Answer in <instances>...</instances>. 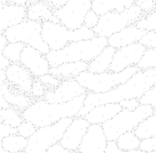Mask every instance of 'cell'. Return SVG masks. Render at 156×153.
I'll return each mask as SVG.
<instances>
[{
    "instance_id": "cell-1",
    "label": "cell",
    "mask_w": 156,
    "mask_h": 153,
    "mask_svg": "<svg viewBox=\"0 0 156 153\" xmlns=\"http://www.w3.org/2000/svg\"><path fill=\"white\" fill-rule=\"evenodd\" d=\"M156 85V69H140L126 82L105 93H87L77 117H85L94 107L106 103H119L123 99H139Z\"/></svg>"
},
{
    "instance_id": "cell-2",
    "label": "cell",
    "mask_w": 156,
    "mask_h": 153,
    "mask_svg": "<svg viewBox=\"0 0 156 153\" xmlns=\"http://www.w3.org/2000/svg\"><path fill=\"white\" fill-rule=\"evenodd\" d=\"M87 94H83L64 103H50L45 99L34 102L22 112L25 120L37 128L49 126L64 117L74 118L84 105Z\"/></svg>"
},
{
    "instance_id": "cell-3",
    "label": "cell",
    "mask_w": 156,
    "mask_h": 153,
    "mask_svg": "<svg viewBox=\"0 0 156 153\" xmlns=\"http://www.w3.org/2000/svg\"><path fill=\"white\" fill-rule=\"evenodd\" d=\"M108 45L107 37L96 35L91 39L69 43L58 50H50L46 57L51 67L79 61L89 63L99 55Z\"/></svg>"
},
{
    "instance_id": "cell-4",
    "label": "cell",
    "mask_w": 156,
    "mask_h": 153,
    "mask_svg": "<svg viewBox=\"0 0 156 153\" xmlns=\"http://www.w3.org/2000/svg\"><path fill=\"white\" fill-rule=\"evenodd\" d=\"M140 70L137 65L128 66L119 73L106 71L102 73H94L86 70L75 79L87 91V93H105L119 84L126 82Z\"/></svg>"
},
{
    "instance_id": "cell-5",
    "label": "cell",
    "mask_w": 156,
    "mask_h": 153,
    "mask_svg": "<svg viewBox=\"0 0 156 153\" xmlns=\"http://www.w3.org/2000/svg\"><path fill=\"white\" fill-rule=\"evenodd\" d=\"M154 110L149 105H140L133 111L122 109L115 117L102 124L108 141H117L123 133L134 131L140 123L154 114Z\"/></svg>"
},
{
    "instance_id": "cell-6",
    "label": "cell",
    "mask_w": 156,
    "mask_h": 153,
    "mask_svg": "<svg viewBox=\"0 0 156 153\" xmlns=\"http://www.w3.org/2000/svg\"><path fill=\"white\" fill-rule=\"evenodd\" d=\"M95 36L94 30L85 26L73 30L61 23L50 21H44L42 23V37L50 50H58L71 42L91 39Z\"/></svg>"
},
{
    "instance_id": "cell-7",
    "label": "cell",
    "mask_w": 156,
    "mask_h": 153,
    "mask_svg": "<svg viewBox=\"0 0 156 153\" xmlns=\"http://www.w3.org/2000/svg\"><path fill=\"white\" fill-rule=\"evenodd\" d=\"M42 23L40 20H25L19 24L8 28L2 34L7 37L8 42H23L46 55L50 48L42 37Z\"/></svg>"
},
{
    "instance_id": "cell-8",
    "label": "cell",
    "mask_w": 156,
    "mask_h": 153,
    "mask_svg": "<svg viewBox=\"0 0 156 153\" xmlns=\"http://www.w3.org/2000/svg\"><path fill=\"white\" fill-rule=\"evenodd\" d=\"M144 15V13L141 8L134 4L122 12L110 11L99 16V23L93 30L96 35L108 38L121 29L135 24Z\"/></svg>"
},
{
    "instance_id": "cell-9",
    "label": "cell",
    "mask_w": 156,
    "mask_h": 153,
    "mask_svg": "<svg viewBox=\"0 0 156 153\" xmlns=\"http://www.w3.org/2000/svg\"><path fill=\"white\" fill-rule=\"evenodd\" d=\"M73 118L64 117L55 123L37 128V131L29 138L26 153H45L56 143L60 142Z\"/></svg>"
},
{
    "instance_id": "cell-10",
    "label": "cell",
    "mask_w": 156,
    "mask_h": 153,
    "mask_svg": "<svg viewBox=\"0 0 156 153\" xmlns=\"http://www.w3.org/2000/svg\"><path fill=\"white\" fill-rule=\"evenodd\" d=\"M92 0H68L62 7L55 8L54 14L61 24L69 29H78L84 26L85 15L91 9Z\"/></svg>"
},
{
    "instance_id": "cell-11",
    "label": "cell",
    "mask_w": 156,
    "mask_h": 153,
    "mask_svg": "<svg viewBox=\"0 0 156 153\" xmlns=\"http://www.w3.org/2000/svg\"><path fill=\"white\" fill-rule=\"evenodd\" d=\"M146 49V46L139 42L117 49L113 57L109 71L119 73L128 66L137 65Z\"/></svg>"
},
{
    "instance_id": "cell-12",
    "label": "cell",
    "mask_w": 156,
    "mask_h": 153,
    "mask_svg": "<svg viewBox=\"0 0 156 153\" xmlns=\"http://www.w3.org/2000/svg\"><path fill=\"white\" fill-rule=\"evenodd\" d=\"M87 94V90L81 85L76 79H68L61 81L55 89L46 91L44 99L50 103H64Z\"/></svg>"
},
{
    "instance_id": "cell-13",
    "label": "cell",
    "mask_w": 156,
    "mask_h": 153,
    "mask_svg": "<svg viewBox=\"0 0 156 153\" xmlns=\"http://www.w3.org/2000/svg\"><path fill=\"white\" fill-rule=\"evenodd\" d=\"M20 63L29 69L33 77L37 79L49 73L51 68L46 55L38 49L28 45L25 46L21 53Z\"/></svg>"
},
{
    "instance_id": "cell-14",
    "label": "cell",
    "mask_w": 156,
    "mask_h": 153,
    "mask_svg": "<svg viewBox=\"0 0 156 153\" xmlns=\"http://www.w3.org/2000/svg\"><path fill=\"white\" fill-rule=\"evenodd\" d=\"M90 123L84 117H76L66 129L60 144L70 152H78Z\"/></svg>"
},
{
    "instance_id": "cell-15",
    "label": "cell",
    "mask_w": 156,
    "mask_h": 153,
    "mask_svg": "<svg viewBox=\"0 0 156 153\" xmlns=\"http://www.w3.org/2000/svg\"><path fill=\"white\" fill-rule=\"evenodd\" d=\"M107 143L108 139L102 125L90 124L78 152L82 153H104Z\"/></svg>"
},
{
    "instance_id": "cell-16",
    "label": "cell",
    "mask_w": 156,
    "mask_h": 153,
    "mask_svg": "<svg viewBox=\"0 0 156 153\" xmlns=\"http://www.w3.org/2000/svg\"><path fill=\"white\" fill-rule=\"evenodd\" d=\"M27 17V8L16 4H1V34L8 28L23 22Z\"/></svg>"
},
{
    "instance_id": "cell-17",
    "label": "cell",
    "mask_w": 156,
    "mask_h": 153,
    "mask_svg": "<svg viewBox=\"0 0 156 153\" xmlns=\"http://www.w3.org/2000/svg\"><path fill=\"white\" fill-rule=\"evenodd\" d=\"M6 70L7 81L17 86L25 93L30 92L32 87L34 79L32 75L22 64L14 63Z\"/></svg>"
},
{
    "instance_id": "cell-18",
    "label": "cell",
    "mask_w": 156,
    "mask_h": 153,
    "mask_svg": "<svg viewBox=\"0 0 156 153\" xmlns=\"http://www.w3.org/2000/svg\"><path fill=\"white\" fill-rule=\"evenodd\" d=\"M146 31L145 30L138 29L135 24L131 25L109 37L108 38V43L109 46H113L116 49H119L134 43L139 42Z\"/></svg>"
},
{
    "instance_id": "cell-19",
    "label": "cell",
    "mask_w": 156,
    "mask_h": 153,
    "mask_svg": "<svg viewBox=\"0 0 156 153\" xmlns=\"http://www.w3.org/2000/svg\"><path fill=\"white\" fill-rule=\"evenodd\" d=\"M122 110L119 103H106L94 107L84 117L90 124L102 125L115 117Z\"/></svg>"
},
{
    "instance_id": "cell-20",
    "label": "cell",
    "mask_w": 156,
    "mask_h": 153,
    "mask_svg": "<svg viewBox=\"0 0 156 153\" xmlns=\"http://www.w3.org/2000/svg\"><path fill=\"white\" fill-rule=\"evenodd\" d=\"M88 62L83 61L67 62L56 67H51L49 73L60 79H75L80 73L87 70Z\"/></svg>"
},
{
    "instance_id": "cell-21",
    "label": "cell",
    "mask_w": 156,
    "mask_h": 153,
    "mask_svg": "<svg viewBox=\"0 0 156 153\" xmlns=\"http://www.w3.org/2000/svg\"><path fill=\"white\" fill-rule=\"evenodd\" d=\"M135 4V0H92L91 9L99 16L110 11L122 12Z\"/></svg>"
},
{
    "instance_id": "cell-22",
    "label": "cell",
    "mask_w": 156,
    "mask_h": 153,
    "mask_svg": "<svg viewBox=\"0 0 156 153\" xmlns=\"http://www.w3.org/2000/svg\"><path fill=\"white\" fill-rule=\"evenodd\" d=\"M116 50L115 48L108 45L99 55L88 63L87 70L94 73H102L108 71Z\"/></svg>"
},
{
    "instance_id": "cell-23",
    "label": "cell",
    "mask_w": 156,
    "mask_h": 153,
    "mask_svg": "<svg viewBox=\"0 0 156 153\" xmlns=\"http://www.w3.org/2000/svg\"><path fill=\"white\" fill-rule=\"evenodd\" d=\"M54 15L49 6L42 2L30 5L27 8V19L33 20L49 21Z\"/></svg>"
},
{
    "instance_id": "cell-24",
    "label": "cell",
    "mask_w": 156,
    "mask_h": 153,
    "mask_svg": "<svg viewBox=\"0 0 156 153\" xmlns=\"http://www.w3.org/2000/svg\"><path fill=\"white\" fill-rule=\"evenodd\" d=\"M29 139L19 134H11L1 140V146L8 153L24 152L27 147Z\"/></svg>"
},
{
    "instance_id": "cell-25",
    "label": "cell",
    "mask_w": 156,
    "mask_h": 153,
    "mask_svg": "<svg viewBox=\"0 0 156 153\" xmlns=\"http://www.w3.org/2000/svg\"><path fill=\"white\" fill-rule=\"evenodd\" d=\"M134 132L140 140L156 137V116L152 114L143 120L134 129Z\"/></svg>"
},
{
    "instance_id": "cell-26",
    "label": "cell",
    "mask_w": 156,
    "mask_h": 153,
    "mask_svg": "<svg viewBox=\"0 0 156 153\" xmlns=\"http://www.w3.org/2000/svg\"><path fill=\"white\" fill-rule=\"evenodd\" d=\"M1 95H3L8 102L15 107L26 109L31 105V100L26 96L12 94L10 91L9 86L7 82L1 84Z\"/></svg>"
},
{
    "instance_id": "cell-27",
    "label": "cell",
    "mask_w": 156,
    "mask_h": 153,
    "mask_svg": "<svg viewBox=\"0 0 156 153\" xmlns=\"http://www.w3.org/2000/svg\"><path fill=\"white\" fill-rule=\"evenodd\" d=\"M118 147L123 152H128L132 149H137L140 143V139L134 134V131L123 133L117 139Z\"/></svg>"
},
{
    "instance_id": "cell-28",
    "label": "cell",
    "mask_w": 156,
    "mask_h": 153,
    "mask_svg": "<svg viewBox=\"0 0 156 153\" xmlns=\"http://www.w3.org/2000/svg\"><path fill=\"white\" fill-rule=\"evenodd\" d=\"M26 45L23 42H9L1 53L11 63H18L20 61L21 53Z\"/></svg>"
},
{
    "instance_id": "cell-29",
    "label": "cell",
    "mask_w": 156,
    "mask_h": 153,
    "mask_svg": "<svg viewBox=\"0 0 156 153\" xmlns=\"http://www.w3.org/2000/svg\"><path fill=\"white\" fill-rule=\"evenodd\" d=\"M0 115L1 123L8 124L13 127L18 128V126L24 120L23 116L20 115L16 110L11 107L8 109H1Z\"/></svg>"
},
{
    "instance_id": "cell-30",
    "label": "cell",
    "mask_w": 156,
    "mask_h": 153,
    "mask_svg": "<svg viewBox=\"0 0 156 153\" xmlns=\"http://www.w3.org/2000/svg\"><path fill=\"white\" fill-rule=\"evenodd\" d=\"M140 69H156V49H147L137 64Z\"/></svg>"
},
{
    "instance_id": "cell-31",
    "label": "cell",
    "mask_w": 156,
    "mask_h": 153,
    "mask_svg": "<svg viewBox=\"0 0 156 153\" xmlns=\"http://www.w3.org/2000/svg\"><path fill=\"white\" fill-rule=\"evenodd\" d=\"M135 26L138 29L145 31H156V8L140 18L135 23Z\"/></svg>"
},
{
    "instance_id": "cell-32",
    "label": "cell",
    "mask_w": 156,
    "mask_h": 153,
    "mask_svg": "<svg viewBox=\"0 0 156 153\" xmlns=\"http://www.w3.org/2000/svg\"><path fill=\"white\" fill-rule=\"evenodd\" d=\"M138 99L140 105H149L156 109V87L149 89Z\"/></svg>"
},
{
    "instance_id": "cell-33",
    "label": "cell",
    "mask_w": 156,
    "mask_h": 153,
    "mask_svg": "<svg viewBox=\"0 0 156 153\" xmlns=\"http://www.w3.org/2000/svg\"><path fill=\"white\" fill-rule=\"evenodd\" d=\"M18 134L29 139L36 131L37 128L32 123L27 120H23L18 126Z\"/></svg>"
},
{
    "instance_id": "cell-34",
    "label": "cell",
    "mask_w": 156,
    "mask_h": 153,
    "mask_svg": "<svg viewBox=\"0 0 156 153\" xmlns=\"http://www.w3.org/2000/svg\"><path fill=\"white\" fill-rule=\"evenodd\" d=\"M139 43L146 46L147 49H156V31H147L142 36Z\"/></svg>"
},
{
    "instance_id": "cell-35",
    "label": "cell",
    "mask_w": 156,
    "mask_h": 153,
    "mask_svg": "<svg viewBox=\"0 0 156 153\" xmlns=\"http://www.w3.org/2000/svg\"><path fill=\"white\" fill-rule=\"evenodd\" d=\"M138 148L143 152L156 153V137H148L140 140Z\"/></svg>"
},
{
    "instance_id": "cell-36",
    "label": "cell",
    "mask_w": 156,
    "mask_h": 153,
    "mask_svg": "<svg viewBox=\"0 0 156 153\" xmlns=\"http://www.w3.org/2000/svg\"><path fill=\"white\" fill-rule=\"evenodd\" d=\"M99 20V16L94 11L90 9L84 17V26H87L90 29H94L98 24Z\"/></svg>"
},
{
    "instance_id": "cell-37",
    "label": "cell",
    "mask_w": 156,
    "mask_h": 153,
    "mask_svg": "<svg viewBox=\"0 0 156 153\" xmlns=\"http://www.w3.org/2000/svg\"><path fill=\"white\" fill-rule=\"evenodd\" d=\"M135 5L141 8L146 14L152 12L156 7V3L154 0H135Z\"/></svg>"
},
{
    "instance_id": "cell-38",
    "label": "cell",
    "mask_w": 156,
    "mask_h": 153,
    "mask_svg": "<svg viewBox=\"0 0 156 153\" xmlns=\"http://www.w3.org/2000/svg\"><path fill=\"white\" fill-rule=\"evenodd\" d=\"M38 79H39L40 81H41V82L44 83L45 85L50 86V87H57L58 86L61 84L60 79L58 78L53 76L52 74H50L49 73L41 76Z\"/></svg>"
},
{
    "instance_id": "cell-39",
    "label": "cell",
    "mask_w": 156,
    "mask_h": 153,
    "mask_svg": "<svg viewBox=\"0 0 156 153\" xmlns=\"http://www.w3.org/2000/svg\"><path fill=\"white\" fill-rule=\"evenodd\" d=\"M31 95L35 97H42L46 94L45 91V84L41 82V81L36 80L33 83L32 87L31 90Z\"/></svg>"
},
{
    "instance_id": "cell-40",
    "label": "cell",
    "mask_w": 156,
    "mask_h": 153,
    "mask_svg": "<svg viewBox=\"0 0 156 153\" xmlns=\"http://www.w3.org/2000/svg\"><path fill=\"white\" fill-rule=\"evenodd\" d=\"M119 103L122 106V109L130 110V111H133V110L136 109L140 105V102H139V99H137V98L123 99V100L120 101Z\"/></svg>"
},
{
    "instance_id": "cell-41",
    "label": "cell",
    "mask_w": 156,
    "mask_h": 153,
    "mask_svg": "<svg viewBox=\"0 0 156 153\" xmlns=\"http://www.w3.org/2000/svg\"><path fill=\"white\" fill-rule=\"evenodd\" d=\"M18 134V129L10 125L1 123V140L11 134Z\"/></svg>"
},
{
    "instance_id": "cell-42",
    "label": "cell",
    "mask_w": 156,
    "mask_h": 153,
    "mask_svg": "<svg viewBox=\"0 0 156 153\" xmlns=\"http://www.w3.org/2000/svg\"><path fill=\"white\" fill-rule=\"evenodd\" d=\"M105 152V153H119V152H122V151L118 147L117 141H108Z\"/></svg>"
},
{
    "instance_id": "cell-43",
    "label": "cell",
    "mask_w": 156,
    "mask_h": 153,
    "mask_svg": "<svg viewBox=\"0 0 156 153\" xmlns=\"http://www.w3.org/2000/svg\"><path fill=\"white\" fill-rule=\"evenodd\" d=\"M48 153H69L70 151L69 149H66L64 146L60 144V142L56 143V144H53L51 146L49 149H47Z\"/></svg>"
},
{
    "instance_id": "cell-44",
    "label": "cell",
    "mask_w": 156,
    "mask_h": 153,
    "mask_svg": "<svg viewBox=\"0 0 156 153\" xmlns=\"http://www.w3.org/2000/svg\"><path fill=\"white\" fill-rule=\"evenodd\" d=\"M48 2L56 8H58L64 6L67 2L68 0H47Z\"/></svg>"
},
{
    "instance_id": "cell-45",
    "label": "cell",
    "mask_w": 156,
    "mask_h": 153,
    "mask_svg": "<svg viewBox=\"0 0 156 153\" xmlns=\"http://www.w3.org/2000/svg\"><path fill=\"white\" fill-rule=\"evenodd\" d=\"M11 64V61L1 53V69H6Z\"/></svg>"
},
{
    "instance_id": "cell-46",
    "label": "cell",
    "mask_w": 156,
    "mask_h": 153,
    "mask_svg": "<svg viewBox=\"0 0 156 153\" xmlns=\"http://www.w3.org/2000/svg\"><path fill=\"white\" fill-rule=\"evenodd\" d=\"M31 2H32V0H10V2L12 3V4L20 5L23 6L26 5Z\"/></svg>"
},
{
    "instance_id": "cell-47",
    "label": "cell",
    "mask_w": 156,
    "mask_h": 153,
    "mask_svg": "<svg viewBox=\"0 0 156 153\" xmlns=\"http://www.w3.org/2000/svg\"><path fill=\"white\" fill-rule=\"evenodd\" d=\"M10 105L11 104L8 102L5 97L3 95H1V109H8L11 107Z\"/></svg>"
},
{
    "instance_id": "cell-48",
    "label": "cell",
    "mask_w": 156,
    "mask_h": 153,
    "mask_svg": "<svg viewBox=\"0 0 156 153\" xmlns=\"http://www.w3.org/2000/svg\"><path fill=\"white\" fill-rule=\"evenodd\" d=\"M8 41L4 34H1V52L4 50L5 48L6 47L8 44Z\"/></svg>"
},
{
    "instance_id": "cell-49",
    "label": "cell",
    "mask_w": 156,
    "mask_h": 153,
    "mask_svg": "<svg viewBox=\"0 0 156 153\" xmlns=\"http://www.w3.org/2000/svg\"><path fill=\"white\" fill-rule=\"evenodd\" d=\"M7 81V75L5 69H1V84Z\"/></svg>"
},
{
    "instance_id": "cell-50",
    "label": "cell",
    "mask_w": 156,
    "mask_h": 153,
    "mask_svg": "<svg viewBox=\"0 0 156 153\" xmlns=\"http://www.w3.org/2000/svg\"><path fill=\"white\" fill-rule=\"evenodd\" d=\"M0 153H8L7 151H6L5 149H4V148L2 147V146H1V149H0Z\"/></svg>"
},
{
    "instance_id": "cell-51",
    "label": "cell",
    "mask_w": 156,
    "mask_h": 153,
    "mask_svg": "<svg viewBox=\"0 0 156 153\" xmlns=\"http://www.w3.org/2000/svg\"><path fill=\"white\" fill-rule=\"evenodd\" d=\"M10 0H1V4H8Z\"/></svg>"
},
{
    "instance_id": "cell-52",
    "label": "cell",
    "mask_w": 156,
    "mask_h": 153,
    "mask_svg": "<svg viewBox=\"0 0 156 153\" xmlns=\"http://www.w3.org/2000/svg\"><path fill=\"white\" fill-rule=\"evenodd\" d=\"M155 114V115L156 116V109L154 110V114Z\"/></svg>"
},
{
    "instance_id": "cell-53",
    "label": "cell",
    "mask_w": 156,
    "mask_h": 153,
    "mask_svg": "<svg viewBox=\"0 0 156 153\" xmlns=\"http://www.w3.org/2000/svg\"><path fill=\"white\" fill-rule=\"evenodd\" d=\"M154 1H155V3H156V0H154Z\"/></svg>"
},
{
    "instance_id": "cell-54",
    "label": "cell",
    "mask_w": 156,
    "mask_h": 153,
    "mask_svg": "<svg viewBox=\"0 0 156 153\" xmlns=\"http://www.w3.org/2000/svg\"><path fill=\"white\" fill-rule=\"evenodd\" d=\"M155 87H156V85H155Z\"/></svg>"
}]
</instances>
